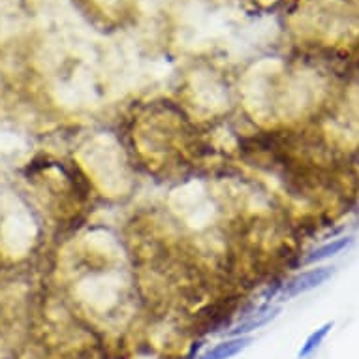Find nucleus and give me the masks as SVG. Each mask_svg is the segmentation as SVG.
Masks as SVG:
<instances>
[{
    "label": "nucleus",
    "instance_id": "f257e3e1",
    "mask_svg": "<svg viewBox=\"0 0 359 359\" xmlns=\"http://www.w3.org/2000/svg\"><path fill=\"white\" fill-rule=\"evenodd\" d=\"M333 273H335V267H330V265H320V267L316 265L312 269L297 273L294 278H290L288 283L284 284L278 297H280V301H290L303 294H309L312 290L320 288L322 284L327 283L333 277Z\"/></svg>",
    "mask_w": 359,
    "mask_h": 359
},
{
    "label": "nucleus",
    "instance_id": "f03ea898",
    "mask_svg": "<svg viewBox=\"0 0 359 359\" xmlns=\"http://www.w3.org/2000/svg\"><path fill=\"white\" fill-rule=\"evenodd\" d=\"M278 314H280V306H262L256 312H252L247 320H243L236 327H231L230 337H248L252 331L259 330V327H264L269 322H273Z\"/></svg>",
    "mask_w": 359,
    "mask_h": 359
},
{
    "label": "nucleus",
    "instance_id": "7ed1b4c3",
    "mask_svg": "<svg viewBox=\"0 0 359 359\" xmlns=\"http://www.w3.org/2000/svg\"><path fill=\"white\" fill-rule=\"evenodd\" d=\"M250 342H252V337H230L205 350L198 359H231L236 358L237 353H241Z\"/></svg>",
    "mask_w": 359,
    "mask_h": 359
},
{
    "label": "nucleus",
    "instance_id": "20e7f679",
    "mask_svg": "<svg viewBox=\"0 0 359 359\" xmlns=\"http://www.w3.org/2000/svg\"><path fill=\"white\" fill-rule=\"evenodd\" d=\"M353 237L352 236H342L337 237V239H331L330 243H325L322 247L314 248L312 252H309L303 259L305 265H314L320 264V262H325V259L333 258V256H339L341 252H344L346 248L352 247Z\"/></svg>",
    "mask_w": 359,
    "mask_h": 359
},
{
    "label": "nucleus",
    "instance_id": "39448f33",
    "mask_svg": "<svg viewBox=\"0 0 359 359\" xmlns=\"http://www.w3.org/2000/svg\"><path fill=\"white\" fill-rule=\"evenodd\" d=\"M333 322H325L324 325H320L318 330H314L311 333V335L306 337L305 342L301 344L299 352H297V358L299 359H306L311 358L312 353L316 352L320 346H322V342L327 339V335L331 333V330H333Z\"/></svg>",
    "mask_w": 359,
    "mask_h": 359
}]
</instances>
